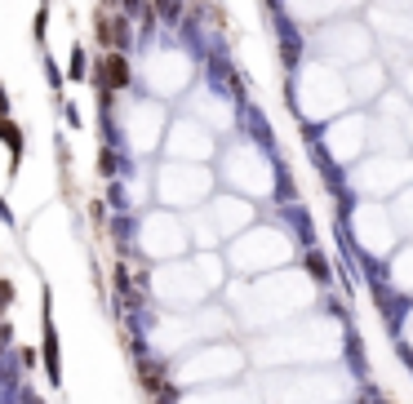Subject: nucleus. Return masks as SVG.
Masks as SVG:
<instances>
[{"label":"nucleus","mask_w":413,"mask_h":404,"mask_svg":"<svg viewBox=\"0 0 413 404\" xmlns=\"http://www.w3.org/2000/svg\"><path fill=\"white\" fill-rule=\"evenodd\" d=\"M89 80H93V89H133V67H129V54H120V49H107V54L98 58V63H89Z\"/></svg>","instance_id":"1"},{"label":"nucleus","mask_w":413,"mask_h":404,"mask_svg":"<svg viewBox=\"0 0 413 404\" xmlns=\"http://www.w3.org/2000/svg\"><path fill=\"white\" fill-rule=\"evenodd\" d=\"M107 27H112V49H120V54H133L138 49V36H133V18H125L116 9V14H107Z\"/></svg>","instance_id":"2"},{"label":"nucleus","mask_w":413,"mask_h":404,"mask_svg":"<svg viewBox=\"0 0 413 404\" xmlns=\"http://www.w3.org/2000/svg\"><path fill=\"white\" fill-rule=\"evenodd\" d=\"M63 76H67L71 84H84V80H89V49H84L80 40L71 45V54H67V67H63Z\"/></svg>","instance_id":"3"},{"label":"nucleus","mask_w":413,"mask_h":404,"mask_svg":"<svg viewBox=\"0 0 413 404\" xmlns=\"http://www.w3.org/2000/svg\"><path fill=\"white\" fill-rule=\"evenodd\" d=\"M0 142L9 147V169H18V165H22V147H27V138H22V129H18L14 116L5 120V133H0Z\"/></svg>","instance_id":"4"},{"label":"nucleus","mask_w":413,"mask_h":404,"mask_svg":"<svg viewBox=\"0 0 413 404\" xmlns=\"http://www.w3.org/2000/svg\"><path fill=\"white\" fill-rule=\"evenodd\" d=\"M151 9H156V18H160V22H174V27L187 18V0H156Z\"/></svg>","instance_id":"5"},{"label":"nucleus","mask_w":413,"mask_h":404,"mask_svg":"<svg viewBox=\"0 0 413 404\" xmlns=\"http://www.w3.org/2000/svg\"><path fill=\"white\" fill-rule=\"evenodd\" d=\"M120 169H125V156L112 151V147H98V174H103V178H116Z\"/></svg>","instance_id":"6"},{"label":"nucleus","mask_w":413,"mask_h":404,"mask_svg":"<svg viewBox=\"0 0 413 404\" xmlns=\"http://www.w3.org/2000/svg\"><path fill=\"white\" fill-rule=\"evenodd\" d=\"M40 63H45V80H50V89H54V93H63V84H67V76H63V67H58V63H54V58H50V54H45V49H40Z\"/></svg>","instance_id":"7"},{"label":"nucleus","mask_w":413,"mask_h":404,"mask_svg":"<svg viewBox=\"0 0 413 404\" xmlns=\"http://www.w3.org/2000/svg\"><path fill=\"white\" fill-rule=\"evenodd\" d=\"M120 14H125V18H133V22H142V18H147L151 14V0H120Z\"/></svg>","instance_id":"8"},{"label":"nucleus","mask_w":413,"mask_h":404,"mask_svg":"<svg viewBox=\"0 0 413 404\" xmlns=\"http://www.w3.org/2000/svg\"><path fill=\"white\" fill-rule=\"evenodd\" d=\"M45 31H50V0H45V5L36 9V18H31V36H36L40 49H45Z\"/></svg>","instance_id":"9"},{"label":"nucleus","mask_w":413,"mask_h":404,"mask_svg":"<svg viewBox=\"0 0 413 404\" xmlns=\"http://www.w3.org/2000/svg\"><path fill=\"white\" fill-rule=\"evenodd\" d=\"M58 112H63V125H67V129H80V107H76V103H67V98H63V103H58Z\"/></svg>","instance_id":"10"},{"label":"nucleus","mask_w":413,"mask_h":404,"mask_svg":"<svg viewBox=\"0 0 413 404\" xmlns=\"http://www.w3.org/2000/svg\"><path fill=\"white\" fill-rule=\"evenodd\" d=\"M307 271H311L315 280H329V267H324L320 258H315V253H307Z\"/></svg>","instance_id":"11"},{"label":"nucleus","mask_w":413,"mask_h":404,"mask_svg":"<svg viewBox=\"0 0 413 404\" xmlns=\"http://www.w3.org/2000/svg\"><path fill=\"white\" fill-rule=\"evenodd\" d=\"M9 302H14V285H9V280H0V311H5Z\"/></svg>","instance_id":"12"},{"label":"nucleus","mask_w":413,"mask_h":404,"mask_svg":"<svg viewBox=\"0 0 413 404\" xmlns=\"http://www.w3.org/2000/svg\"><path fill=\"white\" fill-rule=\"evenodd\" d=\"M9 112H14V98H9L5 84H0V116H9Z\"/></svg>","instance_id":"13"},{"label":"nucleus","mask_w":413,"mask_h":404,"mask_svg":"<svg viewBox=\"0 0 413 404\" xmlns=\"http://www.w3.org/2000/svg\"><path fill=\"white\" fill-rule=\"evenodd\" d=\"M9 338H14V329H9V320H0V347H5Z\"/></svg>","instance_id":"14"},{"label":"nucleus","mask_w":413,"mask_h":404,"mask_svg":"<svg viewBox=\"0 0 413 404\" xmlns=\"http://www.w3.org/2000/svg\"><path fill=\"white\" fill-rule=\"evenodd\" d=\"M0 223H14V214H9V204H5V195H0Z\"/></svg>","instance_id":"15"},{"label":"nucleus","mask_w":413,"mask_h":404,"mask_svg":"<svg viewBox=\"0 0 413 404\" xmlns=\"http://www.w3.org/2000/svg\"><path fill=\"white\" fill-rule=\"evenodd\" d=\"M112 5H120V0H103V9H112Z\"/></svg>","instance_id":"16"},{"label":"nucleus","mask_w":413,"mask_h":404,"mask_svg":"<svg viewBox=\"0 0 413 404\" xmlns=\"http://www.w3.org/2000/svg\"><path fill=\"white\" fill-rule=\"evenodd\" d=\"M5 120H9V116H0V133H5Z\"/></svg>","instance_id":"17"}]
</instances>
